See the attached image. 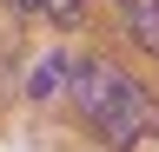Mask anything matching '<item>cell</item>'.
I'll use <instances>...</instances> for the list:
<instances>
[{"mask_svg": "<svg viewBox=\"0 0 159 152\" xmlns=\"http://www.w3.org/2000/svg\"><path fill=\"white\" fill-rule=\"evenodd\" d=\"M119 20H126V33H133V46H146V53H159V0H119Z\"/></svg>", "mask_w": 159, "mask_h": 152, "instance_id": "obj_2", "label": "cell"}, {"mask_svg": "<svg viewBox=\"0 0 159 152\" xmlns=\"http://www.w3.org/2000/svg\"><path fill=\"white\" fill-rule=\"evenodd\" d=\"M60 80H66V53H47V60L33 66V80H27V93H33V99H47V93H53Z\"/></svg>", "mask_w": 159, "mask_h": 152, "instance_id": "obj_4", "label": "cell"}, {"mask_svg": "<svg viewBox=\"0 0 159 152\" xmlns=\"http://www.w3.org/2000/svg\"><path fill=\"white\" fill-rule=\"evenodd\" d=\"M66 93H73V112L86 119V132L106 152H133L139 139L159 132V99L113 60H66Z\"/></svg>", "mask_w": 159, "mask_h": 152, "instance_id": "obj_1", "label": "cell"}, {"mask_svg": "<svg viewBox=\"0 0 159 152\" xmlns=\"http://www.w3.org/2000/svg\"><path fill=\"white\" fill-rule=\"evenodd\" d=\"M13 13H40V20H53V27H80L86 20V0H7Z\"/></svg>", "mask_w": 159, "mask_h": 152, "instance_id": "obj_3", "label": "cell"}]
</instances>
